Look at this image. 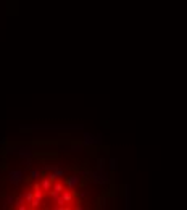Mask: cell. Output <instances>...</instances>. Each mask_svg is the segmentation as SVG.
<instances>
[{"label": "cell", "instance_id": "9c48e42d", "mask_svg": "<svg viewBox=\"0 0 187 210\" xmlns=\"http://www.w3.org/2000/svg\"><path fill=\"white\" fill-rule=\"evenodd\" d=\"M41 175H42L41 170H33V171L29 173V178H31V179H37V178L41 176Z\"/></svg>", "mask_w": 187, "mask_h": 210}, {"label": "cell", "instance_id": "52a82bcc", "mask_svg": "<svg viewBox=\"0 0 187 210\" xmlns=\"http://www.w3.org/2000/svg\"><path fill=\"white\" fill-rule=\"evenodd\" d=\"M52 184H53V181L50 179V178H47V176H44V178H42V181H41V188L45 191V192H49V191L52 189Z\"/></svg>", "mask_w": 187, "mask_h": 210}, {"label": "cell", "instance_id": "5b68a950", "mask_svg": "<svg viewBox=\"0 0 187 210\" xmlns=\"http://www.w3.org/2000/svg\"><path fill=\"white\" fill-rule=\"evenodd\" d=\"M24 179V173L23 171H10V181L13 183V184H18L20 181H23Z\"/></svg>", "mask_w": 187, "mask_h": 210}, {"label": "cell", "instance_id": "8992f818", "mask_svg": "<svg viewBox=\"0 0 187 210\" xmlns=\"http://www.w3.org/2000/svg\"><path fill=\"white\" fill-rule=\"evenodd\" d=\"M63 176H65V170L60 168V167H58V168H55V170L52 171V173L49 175V178L52 179V181H57L58 178H63Z\"/></svg>", "mask_w": 187, "mask_h": 210}, {"label": "cell", "instance_id": "30bf717a", "mask_svg": "<svg viewBox=\"0 0 187 210\" xmlns=\"http://www.w3.org/2000/svg\"><path fill=\"white\" fill-rule=\"evenodd\" d=\"M110 168H111V170L116 168V160H115V158H111V160H110Z\"/></svg>", "mask_w": 187, "mask_h": 210}, {"label": "cell", "instance_id": "ba28073f", "mask_svg": "<svg viewBox=\"0 0 187 210\" xmlns=\"http://www.w3.org/2000/svg\"><path fill=\"white\" fill-rule=\"evenodd\" d=\"M33 199H34V191H28V192H24V200H26V204H28V207H29V204H31Z\"/></svg>", "mask_w": 187, "mask_h": 210}, {"label": "cell", "instance_id": "6da1fadb", "mask_svg": "<svg viewBox=\"0 0 187 210\" xmlns=\"http://www.w3.org/2000/svg\"><path fill=\"white\" fill-rule=\"evenodd\" d=\"M81 181H82V178H81V175H71V176H68L65 179V186L68 188V189H76L77 186L81 184Z\"/></svg>", "mask_w": 187, "mask_h": 210}, {"label": "cell", "instance_id": "277c9868", "mask_svg": "<svg viewBox=\"0 0 187 210\" xmlns=\"http://www.w3.org/2000/svg\"><path fill=\"white\" fill-rule=\"evenodd\" d=\"M60 196H61V199L65 200V204H73V202H74V199H76V196L73 194V191H71V189H68V188H66V189L63 191V192H61Z\"/></svg>", "mask_w": 187, "mask_h": 210}, {"label": "cell", "instance_id": "8fae6325", "mask_svg": "<svg viewBox=\"0 0 187 210\" xmlns=\"http://www.w3.org/2000/svg\"><path fill=\"white\" fill-rule=\"evenodd\" d=\"M74 209H77V210H81V209H82V205H81V202H76V205H74Z\"/></svg>", "mask_w": 187, "mask_h": 210}, {"label": "cell", "instance_id": "3957f363", "mask_svg": "<svg viewBox=\"0 0 187 210\" xmlns=\"http://www.w3.org/2000/svg\"><path fill=\"white\" fill-rule=\"evenodd\" d=\"M100 137H102V134H97V136H94V134H90V133H85L84 134V139H82V144L84 145H94V144H100Z\"/></svg>", "mask_w": 187, "mask_h": 210}, {"label": "cell", "instance_id": "7a4b0ae2", "mask_svg": "<svg viewBox=\"0 0 187 210\" xmlns=\"http://www.w3.org/2000/svg\"><path fill=\"white\" fill-rule=\"evenodd\" d=\"M66 189V186H65V183H60V181H53V184H52V189L49 191L50 192V197L52 199H55V197H58L63 191Z\"/></svg>", "mask_w": 187, "mask_h": 210}]
</instances>
